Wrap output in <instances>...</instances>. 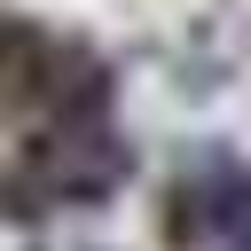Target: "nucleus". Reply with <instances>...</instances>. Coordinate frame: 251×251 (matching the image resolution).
Masks as SVG:
<instances>
[{
    "label": "nucleus",
    "instance_id": "f257e3e1",
    "mask_svg": "<svg viewBox=\"0 0 251 251\" xmlns=\"http://www.w3.org/2000/svg\"><path fill=\"white\" fill-rule=\"evenodd\" d=\"M133 180V141L118 110H78V118H39L16 157H0V220L39 227L55 212H94Z\"/></svg>",
    "mask_w": 251,
    "mask_h": 251
},
{
    "label": "nucleus",
    "instance_id": "f03ea898",
    "mask_svg": "<svg viewBox=\"0 0 251 251\" xmlns=\"http://www.w3.org/2000/svg\"><path fill=\"white\" fill-rule=\"evenodd\" d=\"M118 78L78 31H47L24 8H0V118H78L110 110Z\"/></svg>",
    "mask_w": 251,
    "mask_h": 251
},
{
    "label": "nucleus",
    "instance_id": "7ed1b4c3",
    "mask_svg": "<svg viewBox=\"0 0 251 251\" xmlns=\"http://www.w3.org/2000/svg\"><path fill=\"white\" fill-rule=\"evenodd\" d=\"M165 243L173 251H251V157L196 141L165 180Z\"/></svg>",
    "mask_w": 251,
    "mask_h": 251
}]
</instances>
